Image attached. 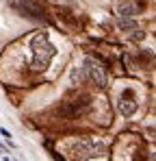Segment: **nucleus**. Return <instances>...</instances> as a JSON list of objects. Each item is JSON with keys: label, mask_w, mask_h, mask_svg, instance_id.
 <instances>
[{"label": "nucleus", "mask_w": 156, "mask_h": 161, "mask_svg": "<svg viewBox=\"0 0 156 161\" xmlns=\"http://www.w3.org/2000/svg\"><path fill=\"white\" fill-rule=\"evenodd\" d=\"M30 48H33V65L37 70H46L48 63L52 61V57L56 54V48L50 44L48 35H44V33L37 35V37H33Z\"/></svg>", "instance_id": "obj_1"}, {"label": "nucleus", "mask_w": 156, "mask_h": 161, "mask_svg": "<svg viewBox=\"0 0 156 161\" xmlns=\"http://www.w3.org/2000/svg\"><path fill=\"white\" fill-rule=\"evenodd\" d=\"M72 153L76 159H93V157H102L106 153V146L104 144H98V142H91V139H80L76 144H72Z\"/></svg>", "instance_id": "obj_2"}, {"label": "nucleus", "mask_w": 156, "mask_h": 161, "mask_svg": "<svg viewBox=\"0 0 156 161\" xmlns=\"http://www.w3.org/2000/svg\"><path fill=\"white\" fill-rule=\"evenodd\" d=\"M82 76L87 80H91L96 87L104 89L106 87V74H104V68H100L93 59H85V68H82Z\"/></svg>", "instance_id": "obj_3"}, {"label": "nucleus", "mask_w": 156, "mask_h": 161, "mask_svg": "<svg viewBox=\"0 0 156 161\" xmlns=\"http://www.w3.org/2000/svg\"><path fill=\"white\" fill-rule=\"evenodd\" d=\"M11 7L26 18H33V20L44 18V9L37 4V0H11Z\"/></svg>", "instance_id": "obj_4"}, {"label": "nucleus", "mask_w": 156, "mask_h": 161, "mask_svg": "<svg viewBox=\"0 0 156 161\" xmlns=\"http://www.w3.org/2000/svg\"><path fill=\"white\" fill-rule=\"evenodd\" d=\"M119 111H122L124 118L134 115V111H137V98H134V92H132V89H124V92H122V98H119Z\"/></svg>", "instance_id": "obj_5"}, {"label": "nucleus", "mask_w": 156, "mask_h": 161, "mask_svg": "<svg viewBox=\"0 0 156 161\" xmlns=\"http://www.w3.org/2000/svg\"><path fill=\"white\" fill-rule=\"evenodd\" d=\"M141 9H143V4H134V0H122V2H119V13H122V18H126V15H139Z\"/></svg>", "instance_id": "obj_6"}, {"label": "nucleus", "mask_w": 156, "mask_h": 161, "mask_svg": "<svg viewBox=\"0 0 156 161\" xmlns=\"http://www.w3.org/2000/svg\"><path fill=\"white\" fill-rule=\"evenodd\" d=\"M117 24H119V28H124V31L137 28V22H134V20H130V18H119V20H117Z\"/></svg>", "instance_id": "obj_7"}, {"label": "nucleus", "mask_w": 156, "mask_h": 161, "mask_svg": "<svg viewBox=\"0 0 156 161\" xmlns=\"http://www.w3.org/2000/svg\"><path fill=\"white\" fill-rule=\"evenodd\" d=\"M72 80H74V83H82V80H85L82 72H76V70H74V72H72Z\"/></svg>", "instance_id": "obj_8"}, {"label": "nucleus", "mask_w": 156, "mask_h": 161, "mask_svg": "<svg viewBox=\"0 0 156 161\" xmlns=\"http://www.w3.org/2000/svg\"><path fill=\"white\" fill-rule=\"evenodd\" d=\"M0 135H2V137H11V133H9L7 129H0Z\"/></svg>", "instance_id": "obj_9"}]
</instances>
